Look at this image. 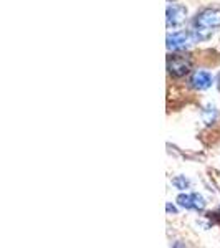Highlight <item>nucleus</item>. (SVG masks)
I'll return each instance as SVG.
<instances>
[{
  "label": "nucleus",
  "instance_id": "nucleus-5",
  "mask_svg": "<svg viewBox=\"0 0 220 248\" xmlns=\"http://www.w3.org/2000/svg\"><path fill=\"white\" fill-rule=\"evenodd\" d=\"M177 203L187 210H204L205 201L199 194H181L177 197Z\"/></svg>",
  "mask_w": 220,
  "mask_h": 248
},
{
  "label": "nucleus",
  "instance_id": "nucleus-9",
  "mask_svg": "<svg viewBox=\"0 0 220 248\" xmlns=\"http://www.w3.org/2000/svg\"><path fill=\"white\" fill-rule=\"evenodd\" d=\"M219 88H220V81H219Z\"/></svg>",
  "mask_w": 220,
  "mask_h": 248
},
{
  "label": "nucleus",
  "instance_id": "nucleus-4",
  "mask_svg": "<svg viewBox=\"0 0 220 248\" xmlns=\"http://www.w3.org/2000/svg\"><path fill=\"white\" fill-rule=\"evenodd\" d=\"M166 23L167 29H181V27L186 23L187 18V9L184 5H179V3H174V5L167 7L166 12Z\"/></svg>",
  "mask_w": 220,
  "mask_h": 248
},
{
  "label": "nucleus",
  "instance_id": "nucleus-7",
  "mask_svg": "<svg viewBox=\"0 0 220 248\" xmlns=\"http://www.w3.org/2000/svg\"><path fill=\"white\" fill-rule=\"evenodd\" d=\"M173 184L177 187L179 190H184V189H187V187H189V181H187L186 177H175L173 181Z\"/></svg>",
  "mask_w": 220,
  "mask_h": 248
},
{
  "label": "nucleus",
  "instance_id": "nucleus-8",
  "mask_svg": "<svg viewBox=\"0 0 220 248\" xmlns=\"http://www.w3.org/2000/svg\"><path fill=\"white\" fill-rule=\"evenodd\" d=\"M166 209H167V212H169V214H171V212H173V214H175V212H177V210H175V207H173L171 203H167Z\"/></svg>",
  "mask_w": 220,
  "mask_h": 248
},
{
  "label": "nucleus",
  "instance_id": "nucleus-2",
  "mask_svg": "<svg viewBox=\"0 0 220 248\" xmlns=\"http://www.w3.org/2000/svg\"><path fill=\"white\" fill-rule=\"evenodd\" d=\"M192 70V60L187 55H179L173 53L167 57V71L171 77L174 78H182Z\"/></svg>",
  "mask_w": 220,
  "mask_h": 248
},
{
  "label": "nucleus",
  "instance_id": "nucleus-6",
  "mask_svg": "<svg viewBox=\"0 0 220 248\" xmlns=\"http://www.w3.org/2000/svg\"><path fill=\"white\" fill-rule=\"evenodd\" d=\"M190 86L199 91L207 90V88L212 86V75L207 73V71H202V70L195 71V73H192V77H190Z\"/></svg>",
  "mask_w": 220,
  "mask_h": 248
},
{
  "label": "nucleus",
  "instance_id": "nucleus-1",
  "mask_svg": "<svg viewBox=\"0 0 220 248\" xmlns=\"http://www.w3.org/2000/svg\"><path fill=\"white\" fill-rule=\"evenodd\" d=\"M217 29H220V9L207 7L194 17L190 31L195 40H207Z\"/></svg>",
  "mask_w": 220,
  "mask_h": 248
},
{
  "label": "nucleus",
  "instance_id": "nucleus-3",
  "mask_svg": "<svg viewBox=\"0 0 220 248\" xmlns=\"http://www.w3.org/2000/svg\"><path fill=\"white\" fill-rule=\"evenodd\" d=\"M195 42V37L192 31H174L167 35V48L171 51H184Z\"/></svg>",
  "mask_w": 220,
  "mask_h": 248
}]
</instances>
